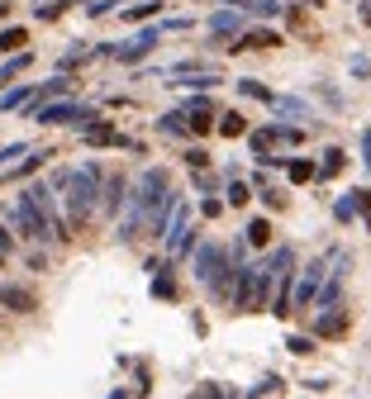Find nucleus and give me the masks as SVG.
<instances>
[{
	"mask_svg": "<svg viewBox=\"0 0 371 399\" xmlns=\"http://www.w3.org/2000/svg\"><path fill=\"white\" fill-rule=\"evenodd\" d=\"M353 77H357V81L371 77V57H353Z\"/></svg>",
	"mask_w": 371,
	"mask_h": 399,
	"instance_id": "obj_33",
	"label": "nucleus"
},
{
	"mask_svg": "<svg viewBox=\"0 0 371 399\" xmlns=\"http://www.w3.org/2000/svg\"><path fill=\"white\" fill-rule=\"evenodd\" d=\"M343 167H348V152H343V147H328L323 162H319V176H338Z\"/></svg>",
	"mask_w": 371,
	"mask_h": 399,
	"instance_id": "obj_14",
	"label": "nucleus"
},
{
	"mask_svg": "<svg viewBox=\"0 0 371 399\" xmlns=\"http://www.w3.org/2000/svg\"><path fill=\"white\" fill-rule=\"evenodd\" d=\"M153 295H157V300H177V286L162 276V281H153Z\"/></svg>",
	"mask_w": 371,
	"mask_h": 399,
	"instance_id": "obj_29",
	"label": "nucleus"
},
{
	"mask_svg": "<svg viewBox=\"0 0 371 399\" xmlns=\"http://www.w3.org/2000/svg\"><path fill=\"white\" fill-rule=\"evenodd\" d=\"M157 128L167 133V138H186V133H191V124H186V114H162V119H157Z\"/></svg>",
	"mask_w": 371,
	"mask_h": 399,
	"instance_id": "obj_13",
	"label": "nucleus"
},
{
	"mask_svg": "<svg viewBox=\"0 0 371 399\" xmlns=\"http://www.w3.org/2000/svg\"><path fill=\"white\" fill-rule=\"evenodd\" d=\"M38 124H77V119H96V110H86V105H72V100H62V105H38Z\"/></svg>",
	"mask_w": 371,
	"mask_h": 399,
	"instance_id": "obj_5",
	"label": "nucleus"
},
{
	"mask_svg": "<svg viewBox=\"0 0 371 399\" xmlns=\"http://www.w3.org/2000/svg\"><path fill=\"white\" fill-rule=\"evenodd\" d=\"M86 143H119V133L110 124H91L86 128Z\"/></svg>",
	"mask_w": 371,
	"mask_h": 399,
	"instance_id": "obj_22",
	"label": "nucleus"
},
{
	"mask_svg": "<svg viewBox=\"0 0 371 399\" xmlns=\"http://www.w3.org/2000/svg\"><path fill=\"white\" fill-rule=\"evenodd\" d=\"M24 152H29V147H24V143H15V147H5V152H0V167H5V162H10V157H24Z\"/></svg>",
	"mask_w": 371,
	"mask_h": 399,
	"instance_id": "obj_37",
	"label": "nucleus"
},
{
	"mask_svg": "<svg viewBox=\"0 0 371 399\" xmlns=\"http://www.w3.org/2000/svg\"><path fill=\"white\" fill-rule=\"evenodd\" d=\"M238 96H248V100H262V105H272V91H267V86H262V81H238Z\"/></svg>",
	"mask_w": 371,
	"mask_h": 399,
	"instance_id": "obj_18",
	"label": "nucleus"
},
{
	"mask_svg": "<svg viewBox=\"0 0 371 399\" xmlns=\"http://www.w3.org/2000/svg\"><path fill=\"white\" fill-rule=\"evenodd\" d=\"M10 257V233H5V224H0V262Z\"/></svg>",
	"mask_w": 371,
	"mask_h": 399,
	"instance_id": "obj_38",
	"label": "nucleus"
},
{
	"mask_svg": "<svg viewBox=\"0 0 371 399\" xmlns=\"http://www.w3.org/2000/svg\"><path fill=\"white\" fill-rule=\"evenodd\" d=\"M5 214H10V224H15L19 233H24V238H33V242H48V238H52V233H48V224L38 219V209H33L29 200H24V195H19V200H15V209H5Z\"/></svg>",
	"mask_w": 371,
	"mask_h": 399,
	"instance_id": "obj_4",
	"label": "nucleus"
},
{
	"mask_svg": "<svg viewBox=\"0 0 371 399\" xmlns=\"http://www.w3.org/2000/svg\"><path fill=\"white\" fill-rule=\"evenodd\" d=\"M267 242H272V224H267V219H253V224H248V247H267Z\"/></svg>",
	"mask_w": 371,
	"mask_h": 399,
	"instance_id": "obj_16",
	"label": "nucleus"
},
{
	"mask_svg": "<svg viewBox=\"0 0 371 399\" xmlns=\"http://www.w3.org/2000/svg\"><path fill=\"white\" fill-rule=\"evenodd\" d=\"M362 167H367V172H371V128H367V133H362Z\"/></svg>",
	"mask_w": 371,
	"mask_h": 399,
	"instance_id": "obj_36",
	"label": "nucleus"
},
{
	"mask_svg": "<svg viewBox=\"0 0 371 399\" xmlns=\"http://www.w3.org/2000/svg\"><path fill=\"white\" fill-rule=\"evenodd\" d=\"M228 5H253V0H228Z\"/></svg>",
	"mask_w": 371,
	"mask_h": 399,
	"instance_id": "obj_40",
	"label": "nucleus"
},
{
	"mask_svg": "<svg viewBox=\"0 0 371 399\" xmlns=\"http://www.w3.org/2000/svg\"><path fill=\"white\" fill-rule=\"evenodd\" d=\"M353 214H357V205H353V195H343L338 205H333V219H338V224H353Z\"/></svg>",
	"mask_w": 371,
	"mask_h": 399,
	"instance_id": "obj_27",
	"label": "nucleus"
},
{
	"mask_svg": "<svg viewBox=\"0 0 371 399\" xmlns=\"http://www.w3.org/2000/svg\"><path fill=\"white\" fill-rule=\"evenodd\" d=\"M210 29H214V33H219V38H224V33H228V29H243V15H233V10H219V15H214V19H210Z\"/></svg>",
	"mask_w": 371,
	"mask_h": 399,
	"instance_id": "obj_17",
	"label": "nucleus"
},
{
	"mask_svg": "<svg viewBox=\"0 0 371 399\" xmlns=\"http://www.w3.org/2000/svg\"><path fill=\"white\" fill-rule=\"evenodd\" d=\"M0 304L15 309V314H33V309H38L33 290H19V286H0Z\"/></svg>",
	"mask_w": 371,
	"mask_h": 399,
	"instance_id": "obj_7",
	"label": "nucleus"
},
{
	"mask_svg": "<svg viewBox=\"0 0 371 399\" xmlns=\"http://www.w3.org/2000/svg\"><path fill=\"white\" fill-rule=\"evenodd\" d=\"M100 167L96 162H86V167H77V172H62L57 176V191H62L67 200V228H86L91 224V214L100 209Z\"/></svg>",
	"mask_w": 371,
	"mask_h": 399,
	"instance_id": "obj_1",
	"label": "nucleus"
},
{
	"mask_svg": "<svg viewBox=\"0 0 371 399\" xmlns=\"http://www.w3.org/2000/svg\"><path fill=\"white\" fill-rule=\"evenodd\" d=\"M67 86H72V81H67V77H57V81H48V86H43V91H38V96H62Z\"/></svg>",
	"mask_w": 371,
	"mask_h": 399,
	"instance_id": "obj_34",
	"label": "nucleus"
},
{
	"mask_svg": "<svg viewBox=\"0 0 371 399\" xmlns=\"http://www.w3.org/2000/svg\"><path fill=\"white\" fill-rule=\"evenodd\" d=\"M314 91H319V100H323V105H333V110H343V96L333 91V86H323V81H314Z\"/></svg>",
	"mask_w": 371,
	"mask_h": 399,
	"instance_id": "obj_28",
	"label": "nucleus"
},
{
	"mask_svg": "<svg viewBox=\"0 0 371 399\" xmlns=\"http://www.w3.org/2000/svg\"><path fill=\"white\" fill-rule=\"evenodd\" d=\"M24 67H29V52H15V57H10V62L0 67V81H10V77H19V72H24Z\"/></svg>",
	"mask_w": 371,
	"mask_h": 399,
	"instance_id": "obj_25",
	"label": "nucleus"
},
{
	"mask_svg": "<svg viewBox=\"0 0 371 399\" xmlns=\"http://www.w3.org/2000/svg\"><path fill=\"white\" fill-rule=\"evenodd\" d=\"M228 205H248V186H243V181L228 186Z\"/></svg>",
	"mask_w": 371,
	"mask_h": 399,
	"instance_id": "obj_31",
	"label": "nucleus"
},
{
	"mask_svg": "<svg viewBox=\"0 0 371 399\" xmlns=\"http://www.w3.org/2000/svg\"><path fill=\"white\" fill-rule=\"evenodd\" d=\"M167 195H172V176L162 172V167H148V172L138 176V186L129 191V214H124V224H119V238L124 242L138 238V228H148L153 209H157Z\"/></svg>",
	"mask_w": 371,
	"mask_h": 399,
	"instance_id": "obj_2",
	"label": "nucleus"
},
{
	"mask_svg": "<svg viewBox=\"0 0 371 399\" xmlns=\"http://www.w3.org/2000/svg\"><path fill=\"white\" fill-rule=\"evenodd\" d=\"M29 100H33L29 86H15V91H5V96H0V110H19V105H29Z\"/></svg>",
	"mask_w": 371,
	"mask_h": 399,
	"instance_id": "obj_19",
	"label": "nucleus"
},
{
	"mask_svg": "<svg viewBox=\"0 0 371 399\" xmlns=\"http://www.w3.org/2000/svg\"><path fill=\"white\" fill-rule=\"evenodd\" d=\"M181 114L191 119L195 133H210V128H214V105H210V100H191V105H186Z\"/></svg>",
	"mask_w": 371,
	"mask_h": 399,
	"instance_id": "obj_9",
	"label": "nucleus"
},
{
	"mask_svg": "<svg viewBox=\"0 0 371 399\" xmlns=\"http://www.w3.org/2000/svg\"><path fill=\"white\" fill-rule=\"evenodd\" d=\"M286 172H291V181H295V186H305V181H314V176H319V167H314V162H305V157H300V162H291Z\"/></svg>",
	"mask_w": 371,
	"mask_h": 399,
	"instance_id": "obj_20",
	"label": "nucleus"
},
{
	"mask_svg": "<svg viewBox=\"0 0 371 399\" xmlns=\"http://www.w3.org/2000/svg\"><path fill=\"white\" fill-rule=\"evenodd\" d=\"M157 10H162V0H143V5H133V10H124V19H129V24H138V19L157 15Z\"/></svg>",
	"mask_w": 371,
	"mask_h": 399,
	"instance_id": "obj_23",
	"label": "nucleus"
},
{
	"mask_svg": "<svg viewBox=\"0 0 371 399\" xmlns=\"http://www.w3.org/2000/svg\"><path fill=\"white\" fill-rule=\"evenodd\" d=\"M286 347H291L295 356H309V352H314V337H305V333H291V337H286Z\"/></svg>",
	"mask_w": 371,
	"mask_h": 399,
	"instance_id": "obj_26",
	"label": "nucleus"
},
{
	"mask_svg": "<svg viewBox=\"0 0 371 399\" xmlns=\"http://www.w3.org/2000/svg\"><path fill=\"white\" fill-rule=\"evenodd\" d=\"M24 200H29L33 209H38V219L48 224V233H52V242H62V238H72V228H67V219L57 214V195L48 191V186H29L24 191Z\"/></svg>",
	"mask_w": 371,
	"mask_h": 399,
	"instance_id": "obj_3",
	"label": "nucleus"
},
{
	"mask_svg": "<svg viewBox=\"0 0 371 399\" xmlns=\"http://www.w3.org/2000/svg\"><path fill=\"white\" fill-rule=\"evenodd\" d=\"M124 195H129V181L124 176H105V195H100V209L114 214V209L124 205Z\"/></svg>",
	"mask_w": 371,
	"mask_h": 399,
	"instance_id": "obj_10",
	"label": "nucleus"
},
{
	"mask_svg": "<svg viewBox=\"0 0 371 399\" xmlns=\"http://www.w3.org/2000/svg\"><path fill=\"white\" fill-rule=\"evenodd\" d=\"M262 205H272V209H281V205H286V195L276 191V186H267V191H262Z\"/></svg>",
	"mask_w": 371,
	"mask_h": 399,
	"instance_id": "obj_32",
	"label": "nucleus"
},
{
	"mask_svg": "<svg viewBox=\"0 0 371 399\" xmlns=\"http://www.w3.org/2000/svg\"><path fill=\"white\" fill-rule=\"evenodd\" d=\"M276 10H281L276 0H253V15H276Z\"/></svg>",
	"mask_w": 371,
	"mask_h": 399,
	"instance_id": "obj_35",
	"label": "nucleus"
},
{
	"mask_svg": "<svg viewBox=\"0 0 371 399\" xmlns=\"http://www.w3.org/2000/svg\"><path fill=\"white\" fill-rule=\"evenodd\" d=\"M348 323H353V314L333 304V309H323L319 319H314V337H343V333H348Z\"/></svg>",
	"mask_w": 371,
	"mask_h": 399,
	"instance_id": "obj_6",
	"label": "nucleus"
},
{
	"mask_svg": "<svg viewBox=\"0 0 371 399\" xmlns=\"http://www.w3.org/2000/svg\"><path fill=\"white\" fill-rule=\"evenodd\" d=\"M276 43H281V33H272V29H248L233 48H276Z\"/></svg>",
	"mask_w": 371,
	"mask_h": 399,
	"instance_id": "obj_11",
	"label": "nucleus"
},
{
	"mask_svg": "<svg viewBox=\"0 0 371 399\" xmlns=\"http://www.w3.org/2000/svg\"><path fill=\"white\" fill-rule=\"evenodd\" d=\"M157 48V29H143L138 38H133L129 48H114V57H124V62H138V57H148V52Z\"/></svg>",
	"mask_w": 371,
	"mask_h": 399,
	"instance_id": "obj_8",
	"label": "nucleus"
},
{
	"mask_svg": "<svg viewBox=\"0 0 371 399\" xmlns=\"http://www.w3.org/2000/svg\"><path fill=\"white\" fill-rule=\"evenodd\" d=\"M24 43H29V33H24V29H5V33H0V48H5V52L24 48Z\"/></svg>",
	"mask_w": 371,
	"mask_h": 399,
	"instance_id": "obj_24",
	"label": "nucleus"
},
{
	"mask_svg": "<svg viewBox=\"0 0 371 399\" xmlns=\"http://www.w3.org/2000/svg\"><path fill=\"white\" fill-rule=\"evenodd\" d=\"M219 133H224V138H243V133H248V119H243L238 110H228L224 119H219Z\"/></svg>",
	"mask_w": 371,
	"mask_h": 399,
	"instance_id": "obj_15",
	"label": "nucleus"
},
{
	"mask_svg": "<svg viewBox=\"0 0 371 399\" xmlns=\"http://www.w3.org/2000/svg\"><path fill=\"white\" fill-rule=\"evenodd\" d=\"M362 24H371V5H367V10H362Z\"/></svg>",
	"mask_w": 371,
	"mask_h": 399,
	"instance_id": "obj_39",
	"label": "nucleus"
},
{
	"mask_svg": "<svg viewBox=\"0 0 371 399\" xmlns=\"http://www.w3.org/2000/svg\"><path fill=\"white\" fill-rule=\"evenodd\" d=\"M272 110H276V114H286V119H309L305 100H291V96H276V100H272Z\"/></svg>",
	"mask_w": 371,
	"mask_h": 399,
	"instance_id": "obj_12",
	"label": "nucleus"
},
{
	"mask_svg": "<svg viewBox=\"0 0 371 399\" xmlns=\"http://www.w3.org/2000/svg\"><path fill=\"white\" fill-rule=\"evenodd\" d=\"M186 162L200 172V167H210V152H205V147H191V152H186Z\"/></svg>",
	"mask_w": 371,
	"mask_h": 399,
	"instance_id": "obj_30",
	"label": "nucleus"
},
{
	"mask_svg": "<svg viewBox=\"0 0 371 399\" xmlns=\"http://www.w3.org/2000/svg\"><path fill=\"white\" fill-rule=\"evenodd\" d=\"M353 205H357L362 224H367V233H371V191H367V186H357V191H353Z\"/></svg>",
	"mask_w": 371,
	"mask_h": 399,
	"instance_id": "obj_21",
	"label": "nucleus"
}]
</instances>
